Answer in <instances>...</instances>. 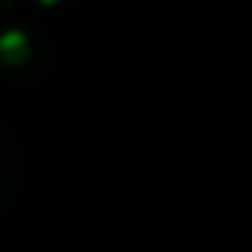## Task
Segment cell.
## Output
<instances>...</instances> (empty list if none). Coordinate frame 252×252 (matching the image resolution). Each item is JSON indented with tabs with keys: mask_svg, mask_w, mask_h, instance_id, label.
<instances>
[{
	"mask_svg": "<svg viewBox=\"0 0 252 252\" xmlns=\"http://www.w3.org/2000/svg\"><path fill=\"white\" fill-rule=\"evenodd\" d=\"M28 56V38L21 32H7V35H0V59H7V63H21Z\"/></svg>",
	"mask_w": 252,
	"mask_h": 252,
	"instance_id": "6da1fadb",
	"label": "cell"
},
{
	"mask_svg": "<svg viewBox=\"0 0 252 252\" xmlns=\"http://www.w3.org/2000/svg\"><path fill=\"white\" fill-rule=\"evenodd\" d=\"M45 4H49V0H45Z\"/></svg>",
	"mask_w": 252,
	"mask_h": 252,
	"instance_id": "7a4b0ae2",
	"label": "cell"
}]
</instances>
